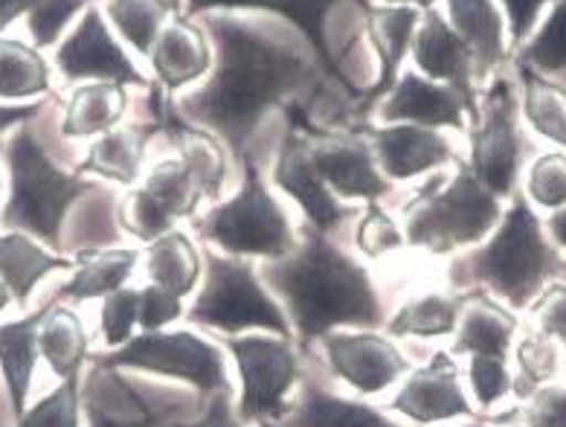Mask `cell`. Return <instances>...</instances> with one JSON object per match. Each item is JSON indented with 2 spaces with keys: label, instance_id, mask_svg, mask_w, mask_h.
Returning <instances> with one entry per match:
<instances>
[{
  "label": "cell",
  "instance_id": "obj_1",
  "mask_svg": "<svg viewBox=\"0 0 566 427\" xmlns=\"http://www.w3.org/2000/svg\"><path fill=\"white\" fill-rule=\"evenodd\" d=\"M210 30L218 44L216 71L201 91L184 100L180 114L244 157V146L268 111L296 94L314 67L296 50L230 18H212Z\"/></svg>",
  "mask_w": 566,
  "mask_h": 427
},
{
  "label": "cell",
  "instance_id": "obj_2",
  "mask_svg": "<svg viewBox=\"0 0 566 427\" xmlns=\"http://www.w3.org/2000/svg\"><path fill=\"white\" fill-rule=\"evenodd\" d=\"M259 271L285 309L294 343L303 352L332 332L387 326L369 268L311 227H303L294 253Z\"/></svg>",
  "mask_w": 566,
  "mask_h": 427
},
{
  "label": "cell",
  "instance_id": "obj_3",
  "mask_svg": "<svg viewBox=\"0 0 566 427\" xmlns=\"http://www.w3.org/2000/svg\"><path fill=\"white\" fill-rule=\"evenodd\" d=\"M566 277V262L546 236L526 195H512L489 239L453 259V291H482L512 311H526L549 282Z\"/></svg>",
  "mask_w": 566,
  "mask_h": 427
},
{
  "label": "cell",
  "instance_id": "obj_4",
  "mask_svg": "<svg viewBox=\"0 0 566 427\" xmlns=\"http://www.w3.org/2000/svg\"><path fill=\"white\" fill-rule=\"evenodd\" d=\"M3 155L9 166V198L0 210V227L59 248L64 218L78 198L94 192L96 184L55 166L30 123L12 132Z\"/></svg>",
  "mask_w": 566,
  "mask_h": 427
},
{
  "label": "cell",
  "instance_id": "obj_5",
  "mask_svg": "<svg viewBox=\"0 0 566 427\" xmlns=\"http://www.w3.org/2000/svg\"><path fill=\"white\" fill-rule=\"evenodd\" d=\"M503 218V198L482 187L471 166L462 164L448 184L436 178L403 207L407 248L427 257H457L494 233Z\"/></svg>",
  "mask_w": 566,
  "mask_h": 427
},
{
  "label": "cell",
  "instance_id": "obj_6",
  "mask_svg": "<svg viewBox=\"0 0 566 427\" xmlns=\"http://www.w3.org/2000/svg\"><path fill=\"white\" fill-rule=\"evenodd\" d=\"M187 320L198 329L218 332V337L248 332L294 337L285 309L256 264L212 248L203 253V277L187 305Z\"/></svg>",
  "mask_w": 566,
  "mask_h": 427
},
{
  "label": "cell",
  "instance_id": "obj_7",
  "mask_svg": "<svg viewBox=\"0 0 566 427\" xmlns=\"http://www.w3.org/2000/svg\"><path fill=\"white\" fill-rule=\"evenodd\" d=\"M244 178L233 198L218 201L203 218H198V236L212 250L239 259L276 262L296 250V233L285 207L271 195L259 166L248 155L241 157Z\"/></svg>",
  "mask_w": 566,
  "mask_h": 427
},
{
  "label": "cell",
  "instance_id": "obj_8",
  "mask_svg": "<svg viewBox=\"0 0 566 427\" xmlns=\"http://www.w3.org/2000/svg\"><path fill=\"white\" fill-rule=\"evenodd\" d=\"M94 361L96 369L105 373L134 369V373L180 381L203 398L212 393H233L224 350L218 346V341H207L195 329L140 332L125 346L102 352Z\"/></svg>",
  "mask_w": 566,
  "mask_h": 427
},
{
  "label": "cell",
  "instance_id": "obj_9",
  "mask_svg": "<svg viewBox=\"0 0 566 427\" xmlns=\"http://www.w3.org/2000/svg\"><path fill=\"white\" fill-rule=\"evenodd\" d=\"M239 373V419L244 425L280 421L291 407V393L303 381L294 337L268 332L218 337Z\"/></svg>",
  "mask_w": 566,
  "mask_h": 427
},
{
  "label": "cell",
  "instance_id": "obj_10",
  "mask_svg": "<svg viewBox=\"0 0 566 427\" xmlns=\"http://www.w3.org/2000/svg\"><path fill=\"white\" fill-rule=\"evenodd\" d=\"M471 171L496 198H512L523 166V137L509 79H496L480 102V119L471 125Z\"/></svg>",
  "mask_w": 566,
  "mask_h": 427
},
{
  "label": "cell",
  "instance_id": "obj_11",
  "mask_svg": "<svg viewBox=\"0 0 566 427\" xmlns=\"http://www.w3.org/2000/svg\"><path fill=\"white\" fill-rule=\"evenodd\" d=\"M389 413L419 427L480 419L476 404L468 396L462 366L450 350H436L427 364L412 366L403 375L401 387L389 398Z\"/></svg>",
  "mask_w": 566,
  "mask_h": 427
},
{
  "label": "cell",
  "instance_id": "obj_12",
  "mask_svg": "<svg viewBox=\"0 0 566 427\" xmlns=\"http://www.w3.org/2000/svg\"><path fill=\"white\" fill-rule=\"evenodd\" d=\"M326 357L328 373L357 396H380L412 369V361L403 355L396 337L380 334V329H343L326 334L317 343Z\"/></svg>",
  "mask_w": 566,
  "mask_h": 427
},
{
  "label": "cell",
  "instance_id": "obj_13",
  "mask_svg": "<svg viewBox=\"0 0 566 427\" xmlns=\"http://www.w3.org/2000/svg\"><path fill=\"white\" fill-rule=\"evenodd\" d=\"M287 117H291V125L308 134L311 164L340 201L373 204L392 192L396 184H389L380 175L375 152L366 137H340V134L314 132L308 117L296 105H287Z\"/></svg>",
  "mask_w": 566,
  "mask_h": 427
},
{
  "label": "cell",
  "instance_id": "obj_14",
  "mask_svg": "<svg viewBox=\"0 0 566 427\" xmlns=\"http://www.w3.org/2000/svg\"><path fill=\"white\" fill-rule=\"evenodd\" d=\"M273 184L285 195H291L305 216V227L323 236H332L343 221L355 218V207L343 204L319 178V171L311 164L308 134L291 125L280 146L276 164H273Z\"/></svg>",
  "mask_w": 566,
  "mask_h": 427
},
{
  "label": "cell",
  "instance_id": "obj_15",
  "mask_svg": "<svg viewBox=\"0 0 566 427\" xmlns=\"http://www.w3.org/2000/svg\"><path fill=\"white\" fill-rule=\"evenodd\" d=\"M55 67L67 82H117V85H146L137 64L123 53L117 39L108 32V24L99 9L87 7L78 18L71 35L55 50Z\"/></svg>",
  "mask_w": 566,
  "mask_h": 427
},
{
  "label": "cell",
  "instance_id": "obj_16",
  "mask_svg": "<svg viewBox=\"0 0 566 427\" xmlns=\"http://www.w3.org/2000/svg\"><path fill=\"white\" fill-rule=\"evenodd\" d=\"M364 137L373 146L380 175L389 184H407L457 160V146L439 128L403 123L378 125L366 128Z\"/></svg>",
  "mask_w": 566,
  "mask_h": 427
},
{
  "label": "cell",
  "instance_id": "obj_17",
  "mask_svg": "<svg viewBox=\"0 0 566 427\" xmlns=\"http://www.w3.org/2000/svg\"><path fill=\"white\" fill-rule=\"evenodd\" d=\"M412 59L427 79L442 82L462 96L468 114H471V125H476L480 102L473 91V73H476L473 53L436 9H424V15H421L416 39H412Z\"/></svg>",
  "mask_w": 566,
  "mask_h": 427
},
{
  "label": "cell",
  "instance_id": "obj_18",
  "mask_svg": "<svg viewBox=\"0 0 566 427\" xmlns=\"http://www.w3.org/2000/svg\"><path fill=\"white\" fill-rule=\"evenodd\" d=\"M378 117L384 125H424V128H465L471 114H468L462 96L453 87L421 79L419 73H403L392 85L384 100H380Z\"/></svg>",
  "mask_w": 566,
  "mask_h": 427
},
{
  "label": "cell",
  "instance_id": "obj_19",
  "mask_svg": "<svg viewBox=\"0 0 566 427\" xmlns=\"http://www.w3.org/2000/svg\"><path fill=\"white\" fill-rule=\"evenodd\" d=\"M520 337V320L512 309L482 291H468L450 355L457 357H512Z\"/></svg>",
  "mask_w": 566,
  "mask_h": 427
},
{
  "label": "cell",
  "instance_id": "obj_20",
  "mask_svg": "<svg viewBox=\"0 0 566 427\" xmlns=\"http://www.w3.org/2000/svg\"><path fill=\"white\" fill-rule=\"evenodd\" d=\"M419 9L416 7H369L366 9V24H369V41L373 50L378 53L380 73L375 85L366 91V96L357 102V114L378 108V102L392 91L398 82V71L407 50L412 48L416 30H419Z\"/></svg>",
  "mask_w": 566,
  "mask_h": 427
},
{
  "label": "cell",
  "instance_id": "obj_21",
  "mask_svg": "<svg viewBox=\"0 0 566 427\" xmlns=\"http://www.w3.org/2000/svg\"><path fill=\"white\" fill-rule=\"evenodd\" d=\"M276 425L282 427H403L392 413L334 393L319 381L303 378L300 396L291 402Z\"/></svg>",
  "mask_w": 566,
  "mask_h": 427
},
{
  "label": "cell",
  "instance_id": "obj_22",
  "mask_svg": "<svg viewBox=\"0 0 566 427\" xmlns=\"http://www.w3.org/2000/svg\"><path fill=\"white\" fill-rule=\"evenodd\" d=\"M157 82L164 94H175L180 87L192 85L212 67V53L207 35L187 18H171L164 32L157 35L155 48L148 53Z\"/></svg>",
  "mask_w": 566,
  "mask_h": 427
},
{
  "label": "cell",
  "instance_id": "obj_23",
  "mask_svg": "<svg viewBox=\"0 0 566 427\" xmlns=\"http://www.w3.org/2000/svg\"><path fill=\"white\" fill-rule=\"evenodd\" d=\"M143 259L140 248L82 250L73 259L71 280L62 282L53 294V303H91L128 285Z\"/></svg>",
  "mask_w": 566,
  "mask_h": 427
},
{
  "label": "cell",
  "instance_id": "obj_24",
  "mask_svg": "<svg viewBox=\"0 0 566 427\" xmlns=\"http://www.w3.org/2000/svg\"><path fill=\"white\" fill-rule=\"evenodd\" d=\"M73 259L59 257L39 239L21 230L0 233V280L21 309L30 303L32 291L59 271H73Z\"/></svg>",
  "mask_w": 566,
  "mask_h": 427
},
{
  "label": "cell",
  "instance_id": "obj_25",
  "mask_svg": "<svg viewBox=\"0 0 566 427\" xmlns=\"http://www.w3.org/2000/svg\"><path fill=\"white\" fill-rule=\"evenodd\" d=\"M157 125H117L91 143L85 160L76 166V175H99L119 187H137L146 166V152Z\"/></svg>",
  "mask_w": 566,
  "mask_h": 427
},
{
  "label": "cell",
  "instance_id": "obj_26",
  "mask_svg": "<svg viewBox=\"0 0 566 427\" xmlns=\"http://www.w3.org/2000/svg\"><path fill=\"white\" fill-rule=\"evenodd\" d=\"M48 309L32 311L24 317L0 323V373L7 381L9 402L15 419H21L30 402L32 378H35V364H39V329Z\"/></svg>",
  "mask_w": 566,
  "mask_h": 427
},
{
  "label": "cell",
  "instance_id": "obj_27",
  "mask_svg": "<svg viewBox=\"0 0 566 427\" xmlns=\"http://www.w3.org/2000/svg\"><path fill=\"white\" fill-rule=\"evenodd\" d=\"M334 3L337 0H187V12L201 15V12H212V9H264V12L285 15L291 24L300 27V32L308 39L311 48L317 50L334 79L346 85V76L337 71L326 39V15L334 9Z\"/></svg>",
  "mask_w": 566,
  "mask_h": 427
},
{
  "label": "cell",
  "instance_id": "obj_28",
  "mask_svg": "<svg viewBox=\"0 0 566 427\" xmlns=\"http://www.w3.org/2000/svg\"><path fill=\"white\" fill-rule=\"evenodd\" d=\"M468 303V291H421L403 300L392 317H387L389 337H419V341H439L457 332L462 309Z\"/></svg>",
  "mask_w": 566,
  "mask_h": 427
},
{
  "label": "cell",
  "instance_id": "obj_29",
  "mask_svg": "<svg viewBox=\"0 0 566 427\" xmlns=\"http://www.w3.org/2000/svg\"><path fill=\"white\" fill-rule=\"evenodd\" d=\"M143 259H146L148 285L164 288L169 294H178L180 300H189L201 285L203 253L198 250L192 236L184 230H171L146 244Z\"/></svg>",
  "mask_w": 566,
  "mask_h": 427
},
{
  "label": "cell",
  "instance_id": "obj_30",
  "mask_svg": "<svg viewBox=\"0 0 566 427\" xmlns=\"http://www.w3.org/2000/svg\"><path fill=\"white\" fill-rule=\"evenodd\" d=\"M448 24L473 53L480 76H489L505 55L503 12L494 0H444Z\"/></svg>",
  "mask_w": 566,
  "mask_h": 427
},
{
  "label": "cell",
  "instance_id": "obj_31",
  "mask_svg": "<svg viewBox=\"0 0 566 427\" xmlns=\"http://www.w3.org/2000/svg\"><path fill=\"white\" fill-rule=\"evenodd\" d=\"M128 96L117 82H87L78 85L64 105L62 134L71 140L102 137L117 128L125 114Z\"/></svg>",
  "mask_w": 566,
  "mask_h": 427
},
{
  "label": "cell",
  "instance_id": "obj_32",
  "mask_svg": "<svg viewBox=\"0 0 566 427\" xmlns=\"http://www.w3.org/2000/svg\"><path fill=\"white\" fill-rule=\"evenodd\" d=\"M39 350L59 381L82 375V366L91 355V337L76 311L62 303L48 305L39 329Z\"/></svg>",
  "mask_w": 566,
  "mask_h": 427
},
{
  "label": "cell",
  "instance_id": "obj_33",
  "mask_svg": "<svg viewBox=\"0 0 566 427\" xmlns=\"http://www.w3.org/2000/svg\"><path fill=\"white\" fill-rule=\"evenodd\" d=\"M520 111L532 132L566 152V87L537 73L528 64H517Z\"/></svg>",
  "mask_w": 566,
  "mask_h": 427
},
{
  "label": "cell",
  "instance_id": "obj_34",
  "mask_svg": "<svg viewBox=\"0 0 566 427\" xmlns=\"http://www.w3.org/2000/svg\"><path fill=\"white\" fill-rule=\"evenodd\" d=\"M50 94V64L39 48L0 35V100H35Z\"/></svg>",
  "mask_w": 566,
  "mask_h": 427
},
{
  "label": "cell",
  "instance_id": "obj_35",
  "mask_svg": "<svg viewBox=\"0 0 566 427\" xmlns=\"http://www.w3.org/2000/svg\"><path fill=\"white\" fill-rule=\"evenodd\" d=\"M151 198H155L175 221L180 218H192L198 212V204L203 201L198 187H195L192 175L184 166L180 157H166L146 171V180L140 184Z\"/></svg>",
  "mask_w": 566,
  "mask_h": 427
},
{
  "label": "cell",
  "instance_id": "obj_36",
  "mask_svg": "<svg viewBox=\"0 0 566 427\" xmlns=\"http://www.w3.org/2000/svg\"><path fill=\"white\" fill-rule=\"evenodd\" d=\"M108 15L123 39L143 55L151 53L157 35L169 24L166 0H111Z\"/></svg>",
  "mask_w": 566,
  "mask_h": 427
},
{
  "label": "cell",
  "instance_id": "obj_37",
  "mask_svg": "<svg viewBox=\"0 0 566 427\" xmlns=\"http://www.w3.org/2000/svg\"><path fill=\"white\" fill-rule=\"evenodd\" d=\"M560 346L543 337L541 332L528 329L517 337V373H514V396L526 398L541 384L558 378L560 373Z\"/></svg>",
  "mask_w": 566,
  "mask_h": 427
},
{
  "label": "cell",
  "instance_id": "obj_38",
  "mask_svg": "<svg viewBox=\"0 0 566 427\" xmlns=\"http://www.w3.org/2000/svg\"><path fill=\"white\" fill-rule=\"evenodd\" d=\"M462 375L476 410L491 413L514 398L512 357H468Z\"/></svg>",
  "mask_w": 566,
  "mask_h": 427
},
{
  "label": "cell",
  "instance_id": "obj_39",
  "mask_svg": "<svg viewBox=\"0 0 566 427\" xmlns=\"http://www.w3.org/2000/svg\"><path fill=\"white\" fill-rule=\"evenodd\" d=\"M15 427H82V375L59 381L53 393L27 407Z\"/></svg>",
  "mask_w": 566,
  "mask_h": 427
},
{
  "label": "cell",
  "instance_id": "obj_40",
  "mask_svg": "<svg viewBox=\"0 0 566 427\" xmlns=\"http://www.w3.org/2000/svg\"><path fill=\"white\" fill-rule=\"evenodd\" d=\"M535 67L537 73L566 71V0H555V9L546 24L535 32V39L520 50V62Z\"/></svg>",
  "mask_w": 566,
  "mask_h": 427
},
{
  "label": "cell",
  "instance_id": "obj_41",
  "mask_svg": "<svg viewBox=\"0 0 566 427\" xmlns=\"http://www.w3.org/2000/svg\"><path fill=\"white\" fill-rule=\"evenodd\" d=\"M355 244L366 259H384L407 248V236L396 218L389 216L378 201L366 204L355 225Z\"/></svg>",
  "mask_w": 566,
  "mask_h": 427
},
{
  "label": "cell",
  "instance_id": "obj_42",
  "mask_svg": "<svg viewBox=\"0 0 566 427\" xmlns=\"http://www.w3.org/2000/svg\"><path fill=\"white\" fill-rule=\"evenodd\" d=\"M526 201L541 210L558 212L566 207V152L535 157L526 171Z\"/></svg>",
  "mask_w": 566,
  "mask_h": 427
},
{
  "label": "cell",
  "instance_id": "obj_43",
  "mask_svg": "<svg viewBox=\"0 0 566 427\" xmlns=\"http://www.w3.org/2000/svg\"><path fill=\"white\" fill-rule=\"evenodd\" d=\"M119 225H123L125 230H128V236H134L137 241L151 244V241H157L160 236L171 233L178 221H175V218H171L169 212H166L164 207L137 184L132 192L125 195L123 207H119Z\"/></svg>",
  "mask_w": 566,
  "mask_h": 427
},
{
  "label": "cell",
  "instance_id": "obj_44",
  "mask_svg": "<svg viewBox=\"0 0 566 427\" xmlns=\"http://www.w3.org/2000/svg\"><path fill=\"white\" fill-rule=\"evenodd\" d=\"M99 329L108 350H119L140 329V288H119L102 300Z\"/></svg>",
  "mask_w": 566,
  "mask_h": 427
},
{
  "label": "cell",
  "instance_id": "obj_45",
  "mask_svg": "<svg viewBox=\"0 0 566 427\" xmlns=\"http://www.w3.org/2000/svg\"><path fill=\"white\" fill-rule=\"evenodd\" d=\"M87 7H91V0H41L39 7L27 15L35 48H53L73 18Z\"/></svg>",
  "mask_w": 566,
  "mask_h": 427
},
{
  "label": "cell",
  "instance_id": "obj_46",
  "mask_svg": "<svg viewBox=\"0 0 566 427\" xmlns=\"http://www.w3.org/2000/svg\"><path fill=\"white\" fill-rule=\"evenodd\" d=\"M517 416L523 427H566V381L541 384L523 398Z\"/></svg>",
  "mask_w": 566,
  "mask_h": 427
},
{
  "label": "cell",
  "instance_id": "obj_47",
  "mask_svg": "<svg viewBox=\"0 0 566 427\" xmlns=\"http://www.w3.org/2000/svg\"><path fill=\"white\" fill-rule=\"evenodd\" d=\"M528 317L535 332L566 352V282L555 280L543 288V294L528 305Z\"/></svg>",
  "mask_w": 566,
  "mask_h": 427
},
{
  "label": "cell",
  "instance_id": "obj_48",
  "mask_svg": "<svg viewBox=\"0 0 566 427\" xmlns=\"http://www.w3.org/2000/svg\"><path fill=\"white\" fill-rule=\"evenodd\" d=\"M187 317V300L164 288H140V332H164Z\"/></svg>",
  "mask_w": 566,
  "mask_h": 427
},
{
  "label": "cell",
  "instance_id": "obj_49",
  "mask_svg": "<svg viewBox=\"0 0 566 427\" xmlns=\"http://www.w3.org/2000/svg\"><path fill=\"white\" fill-rule=\"evenodd\" d=\"M169 427H248L239 419V410L233 404V393H212L207 396L203 413L195 421L187 425H169Z\"/></svg>",
  "mask_w": 566,
  "mask_h": 427
},
{
  "label": "cell",
  "instance_id": "obj_50",
  "mask_svg": "<svg viewBox=\"0 0 566 427\" xmlns=\"http://www.w3.org/2000/svg\"><path fill=\"white\" fill-rule=\"evenodd\" d=\"M500 3H503L505 18H509V32H512L514 48H517L528 39V32L535 30L537 15L549 0H500Z\"/></svg>",
  "mask_w": 566,
  "mask_h": 427
},
{
  "label": "cell",
  "instance_id": "obj_51",
  "mask_svg": "<svg viewBox=\"0 0 566 427\" xmlns=\"http://www.w3.org/2000/svg\"><path fill=\"white\" fill-rule=\"evenodd\" d=\"M87 427H160L157 416L148 410L146 404L140 402V416L134 419H119V416H111V413L99 410L96 404L87 407Z\"/></svg>",
  "mask_w": 566,
  "mask_h": 427
},
{
  "label": "cell",
  "instance_id": "obj_52",
  "mask_svg": "<svg viewBox=\"0 0 566 427\" xmlns=\"http://www.w3.org/2000/svg\"><path fill=\"white\" fill-rule=\"evenodd\" d=\"M44 108V102H21V105H0V132H15L21 125L30 123L39 111Z\"/></svg>",
  "mask_w": 566,
  "mask_h": 427
},
{
  "label": "cell",
  "instance_id": "obj_53",
  "mask_svg": "<svg viewBox=\"0 0 566 427\" xmlns=\"http://www.w3.org/2000/svg\"><path fill=\"white\" fill-rule=\"evenodd\" d=\"M39 3L41 0H0V35L7 32V27L15 24L18 18L30 15Z\"/></svg>",
  "mask_w": 566,
  "mask_h": 427
},
{
  "label": "cell",
  "instance_id": "obj_54",
  "mask_svg": "<svg viewBox=\"0 0 566 427\" xmlns=\"http://www.w3.org/2000/svg\"><path fill=\"white\" fill-rule=\"evenodd\" d=\"M543 227H546V236L552 239V244L558 250H566V207L558 212H552Z\"/></svg>",
  "mask_w": 566,
  "mask_h": 427
},
{
  "label": "cell",
  "instance_id": "obj_55",
  "mask_svg": "<svg viewBox=\"0 0 566 427\" xmlns=\"http://www.w3.org/2000/svg\"><path fill=\"white\" fill-rule=\"evenodd\" d=\"M389 7H416V9H433L436 0H387Z\"/></svg>",
  "mask_w": 566,
  "mask_h": 427
},
{
  "label": "cell",
  "instance_id": "obj_56",
  "mask_svg": "<svg viewBox=\"0 0 566 427\" xmlns=\"http://www.w3.org/2000/svg\"><path fill=\"white\" fill-rule=\"evenodd\" d=\"M9 303H15V300H12V294H9V288L3 285V280H0V311H7Z\"/></svg>",
  "mask_w": 566,
  "mask_h": 427
},
{
  "label": "cell",
  "instance_id": "obj_57",
  "mask_svg": "<svg viewBox=\"0 0 566 427\" xmlns=\"http://www.w3.org/2000/svg\"><path fill=\"white\" fill-rule=\"evenodd\" d=\"M3 148H7V143L0 140V157H3ZM0 187H3V175H0Z\"/></svg>",
  "mask_w": 566,
  "mask_h": 427
},
{
  "label": "cell",
  "instance_id": "obj_58",
  "mask_svg": "<svg viewBox=\"0 0 566 427\" xmlns=\"http://www.w3.org/2000/svg\"><path fill=\"white\" fill-rule=\"evenodd\" d=\"M453 427H482L480 421H465V425H453Z\"/></svg>",
  "mask_w": 566,
  "mask_h": 427
},
{
  "label": "cell",
  "instance_id": "obj_59",
  "mask_svg": "<svg viewBox=\"0 0 566 427\" xmlns=\"http://www.w3.org/2000/svg\"><path fill=\"white\" fill-rule=\"evenodd\" d=\"M259 427H282V425H276V421H264V425H259Z\"/></svg>",
  "mask_w": 566,
  "mask_h": 427
},
{
  "label": "cell",
  "instance_id": "obj_60",
  "mask_svg": "<svg viewBox=\"0 0 566 427\" xmlns=\"http://www.w3.org/2000/svg\"><path fill=\"white\" fill-rule=\"evenodd\" d=\"M500 427H517V425H500Z\"/></svg>",
  "mask_w": 566,
  "mask_h": 427
}]
</instances>
